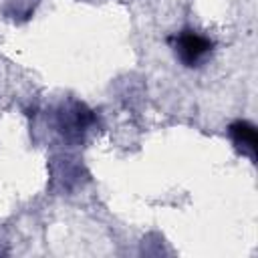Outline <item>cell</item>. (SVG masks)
Returning a JSON list of instances; mask_svg holds the SVG:
<instances>
[{
	"mask_svg": "<svg viewBox=\"0 0 258 258\" xmlns=\"http://www.w3.org/2000/svg\"><path fill=\"white\" fill-rule=\"evenodd\" d=\"M93 123H95L93 111L79 101L62 103L60 109L56 111V127L62 133V137L69 141H79Z\"/></svg>",
	"mask_w": 258,
	"mask_h": 258,
	"instance_id": "obj_1",
	"label": "cell"
},
{
	"mask_svg": "<svg viewBox=\"0 0 258 258\" xmlns=\"http://www.w3.org/2000/svg\"><path fill=\"white\" fill-rule=\"evenodd\" d=\"M212 46H214V42L208 36L187 28V30H181L175 36V46L173 48H175L177 58L185 67H198L212 52Z\"/></svg>",
	"mask_w": 258,
	"mask_h": 258,
	"instance_id": "obj_2",
	"label": "cell"
},
{
	"mask_svg": "<svg viewBox=\"0 0 258 258\" xmlns=\"http://www.w3.org/2000/svg\"><path fill=\"white\" fill-rule=\"evenodd\" d=\"M228 133L234 141V145L246 153L248 157H256V147H258V137H256V127L248 121H234L228 127Z\"/></svg>",
	"mask_w": 258,
	"mask_h": 258,
	"instance_id": "obj_3",
	"label": "cell"
}]
</instances>
